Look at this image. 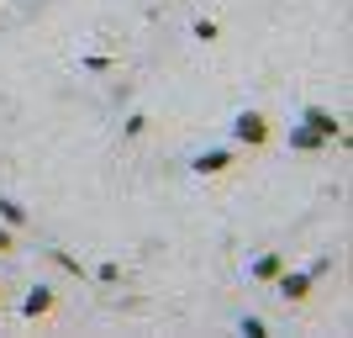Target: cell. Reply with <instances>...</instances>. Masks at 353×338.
<instances>
[{
  "mask_svg": "<svg viewBox=\"0 0 353 338\" xmlns=\"http://www.w3.org/2000/svg\"><path fill=\"white\" fill-rule=\"evenodd\" d=\"M232 138H237V148L259 153V148H269V143H274V122H269L264 111H237V122H232Z\"/></svg>",
  "mask_w": 353,
  "mask_h": 338,
  "instance_id": "obj_1",
  "label": "cell"
},
{
  "mask_svg": "<svg viewBox=\"0 0 353 338\" xmlns=\"http://www.w3.org/2000/svg\"><path fill=\"white\" fill-rule=\"evenodd\" d=\"M274 291L285 296V307H306L311 291H316V275H311V270H290V265H285L280 275H274Z\"/></svg>",
  "mask_w": 353,
  "mask_h": 338,
  "instance_id": "obj_2",
  "label": "cell"
},
{
  "mask_svg": "<svg viewBox=\"0 0 353 338\" xmlns=\"http://www.w3.org/2000/svg\"><path fill=\"white\" fill-rule=\"evenodd\" d=\"M59 312V291L53 285H32L27 296H21V317H32V323H48Z\"/></svg>",
  "mask_w": 353,
  "mask_h": 338,
  "instance_id": "obj_3",
  "label": "cell"
},
{
  "mask_svg": "<svg viewBox=\"0 0 353 338\" xmlns=\"http://www.w3.org/2000/svg\"><path fill=\"white\" fill-rule=\"evenodd\" d=\"M301 122H306L311 133H322L327 143H348V127H343V122L332 117L327 106H306V111H301Z\"/></svg>",
  "mask_w": 353,
  "mask_h": 338,
  "instance_id": "obj_4",
  "label": "cell"
},
{
  "mask_svg": "<svg viewBox=\"0 0 353 338\" xmlns=\"http://www.w3.org/2000/svg\"><path fill=\"white\" fill-rule=\"evenodd\" d=\"M232 164H237V153H232V148H206V153H195V164H190V169H195V175H227Z\"/></svg>",
  "mask_w": 353,
  "mask_h": 338,
  "instance_id": "obj_5",
  "label": "cell"
},
{
  "mask_svg": "<svg viewBox=\"0 0 353 338\" xmlns=\"http://www.w3.org/2000/svg\"><path fill=\"white\" fill-rule=\"evenodd\" d=\"M280 270H285V254H280V249H264V254L248 265V280H259V285H274V275H280Z\"/></svg>",
  "mask_w": 353,
  "mask_h": 338,
  "instance_id": "obj_6",
  "label": "cell"
},
{
  "mask_svg": "<svg viewBox=\"0 0 353 338\" xmlns=\"http://www.w3.org/2000/svg\"><path fill=\"white\" fill-rule=\"evenodd\" d=\"M290 148H295V153H322V148H332V143H327L322 133H311L306 122H295V127H290Z\"/></svg>",
  "mask_w": 353,
  "mask_h": 338,
  "instance_id": "obj_7",
  "label": "cell"
},
{
  "mask_svg": "<svg viewBox=\"0 0 353 338\" xmlns=\"http://www.w3.org/2000/svg\"><path fill=\"white\" fill-rule=\"evenodd\" d=\"M0 222L21 233V227H27V206H21V201H11V196H0Z\"/></svg>",
  "mask_w": 353,
  "mask_h": 338,
  "instance_id": "obj_8",
  "label": "cell"
},
{
  "mask_svg": "<svg viewBox=\"0 0 353 338\" xmlns=\"http://www.w3.org/2000/svg\"><path fill=\"white\" fill-rule=\"evenodd\" d=\"M48 259H53V265H59V270H69L74 280H85V265H79V259H74L69 249H48Z\"/></svg>",
  "mask_w": 353,
  "mask_h": 338,
  "instance_id": "obj_9",
  "label": "cell"
},
{
  "mask_svg": "<svg viewBox=\"0 0 353 338\" xmlns=\"http://www.w3.org/2000/svg\"><path fill=\"white\" fill-rule=\"evenodd\" d=\"M11 254H21V238H16V227L0 222V259H11Z\"/></svg>",
  "mask_w": 353,
  "mask_h": 338,
  "instance_id": "obj_10",
  "label": "cell"
},
{
  "mask_svg": "<svg viewBox=\"0 0 353 338\" xmlns=\"http://www.w3.org/2000/svg\"><path fill=\"white\" fill-rule=\"evenodd\" d=\"M195 37H201V43H216V37H221V27H216V21H211V16H201V21H195Z\"/></svg>",
  "mask_w": 353,
  "mask_h": 338,
  "instance_id": "obj_11",
  "label": "cell"
},
{
  "mask_svg": "<svg viewBox=\"0 0 353 338\" xmlns=\"http://www.w3.org/2000/svg\"><path fill=\"white\" fill-rule=\"evenodd\" d=\"M243 333H248V338H264L269 323H264V317H243Z\"/></svg>",
  "mask_w": 353,
  "mask_h": 338,
  "instance_id": "obj_12",
  "label": "cell"
},
{
  "mask_svg": "<svg viewBox=\"0 0 353 338\" xmlns=\"http://www.w3.org/2000/svg\"><path fill=\"white\" fill-rule=\"evenodd\" d=\"M95 280H101V285H117V280H121V265H101V270H95Z\"/></svg>",
  "mask_w": 353,
  "mask_h": 338,
  "instance_id": "obj_13",
  "label": "cell"
},
{
  "mask_svg": "<svg viewBox=\"0 0 353 338\" xmlns=\"http://www.w3.org/2000/svg\"><path fill=\"white\" fill-rule=\"evenodd\" d=\"M148 133V117H127V138H143Z\"/></svg>",
  "mask_w": 353,
  "mask_h": 338,
  "instance_id": "obj_14",
  "label": "cell"
},
{
  "mask_svg": "<svg viewBox=\"0 0 353 338\" xmlns=\"http://www.w3.org/2000/svg\"><path fill=\"white\" fill-rule=\"evenodd\" d=\"M6 301H11V296H6V280H0V312H6Z\"/></svg>",
  "mask_w": 353,
  "mask_h": 338,
  "instance_id": "obj_15",
  "label": "cell"
}]
</instances>
